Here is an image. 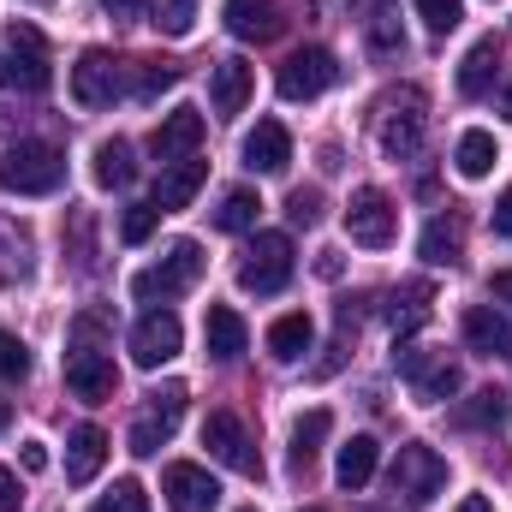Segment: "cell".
Returning <instances> with one entry per match:
<instances>
[{
	"label": "cell",
	"instance_id": "obj_1",
	"mask_svg": "<svg viewBox=\"0 0 512 512\" xmlns=\"http://www.w3.org/2000/svg\"><path fill=\"white\" fill-rule=\"evenodd\" d=\"M0 84L24 90V96H42L54 84V60H48V42L36 24H6V42H0Z\"/></svg>",
	"mask_w": 512,
	"mask_h": 512
},
{
	"label": "cell",
	"instance_id": "obj_2",
	"mask_svg": "<svg viewBox=\"0 0 512 512\" xmlns=\"http://www.w3.org/2000/svg\"><path fill=\"white\" fill-rule=\"evenodd\" d=\"M0 185L12 197H48V191L66 185V155L54 143H36V137L30 143H12L6 161H0Z\"/></svg>",
	"mask_w": 512,
	"mask_h": 512
},
{
	"label": "cell",
	"instance_id": "obj_3",
	"mask_svg": "<svg viewBox=\"0 0 512 512\" xmlns=\"http://www.w3.org/2000/svg\"><path fill=\"white\" fill-rule=\"evenodd\" d=\"M197 274H203V245L197 239H179V245H167V256L155 262V268H143V274H131V298H143V304H167V298H179V292H191L197 286Z\"/></svg>",
	"mask_w": 512,
	"mask_h": 512
},
{
	"label": "cell",
	"instance_id": "obj_4",
	"mask_svg": "<svg viewBox=\"0 0 512 512\" xmlns=\"http://www.w3.org/2000/svg\"><path fill=\"white\" fill-rule=\"evenodd\" d=\"M393 370L411 382V393L423 399V405H441V399H453L459 393V358H447V352H429V346H399L393 352Z\"/></svg>",
	"mask_w": 512,
	"mask_h": 512
},
{
	"label": "cell",
	"instance_id": "obj_5",
	"mask_svg": "<svg viewBox=\"0 0 512 512\" xmlns=\"http://www.w3.org/2000/svg\"><path fill=\"white\" fill-rule=\"evenodd\" d=\"M441 489H447V459L435 447H423V441H405L399 459H393V495L405 507H429Z\"/></svg>",
	"mask_w": 512,
	"mask_h": 512
},
{
	"label": "cell",
	"instance_id": "obj_6",
	"mask_svg": "<svg viewBox=\"0 0 512 512\" xmlns=\"http://www.w3.org/2000/svg\"><path fill=\"white\" fill-rule=\"evenodd\" d=\"M346 233H352V245H370V251H387V245H393L399 209H393V197H387L382 185H358V191H352V203H346Z\"/></svg>",
	"mask_w": 512,
	"mask_h": 512
},
{
	"label": "cell",
	"instance_id": "obj_7",
	"mask_svg": "<svg viewBox=\"0 0 512 512\" xmlns=\"http://www.w3.org/2000/svg\"><path fill=\"white\" fill-rule=\"evenodd\" d=\"M292 280V239L286 233H256L245 262H239V286L256 292V298H268V292H280Z\"/></svg>",
	"mask_w": 512,
	"mask_h": 512
},
{
	"label": "cell",
	"instance_id": "obj_8",
	"mask_svg": "<svg viewBox=\"0 0 512 512\" xmlns=\"http://www.w3.org/2000/svg\"><path fill=\"white\" fill-rule=\"evenodd\" d=\"M334 78H340V66H334L328 48H292V54L280 60V72H274V90H280L286 102H316Z\"/></svg>",
	"mask_w": 512,
	"mask_h": 512
},
{
	"label": "cell",
	"instance_id": "obj_9",
	"mask_svg": "<svg viewBox=\"0 0 512 512\" xmlns=\"http://www.w3.org/2000/svg\"><path fill=\"white\" fill-rule=\"evenodd\" d=\"M120 90H126L120 60H114L108 48H84L78 66H72V102H78V108H114Z\"/></svg>",
	"mask_w": 512,
	"mask_h": 512
},
{
	"label": "cell",
	"instance_id": "obj_10",
	"mask_svg": "<svg viewBox=\"0 0 512 512\" xmlns=\"http://www.w3.org/2000/svg\"><path fill=\"white\" fill-rule=\"evenodd\" d=\"M179 346H185V328H179L173 310H143V316H137V328H131V364H137V370L173 364Z\"/></svg>",
	"mask_w": 512,
	"mask_h": 512
},
{
	"label": "cell",
	"instance_id": "obj_11",
	"mask_svg": "<svg viewBox=\"0 0 512 512\" xmlns=\"http://www.w3.org/2000/svg\"><path fill=\"white\" fill-rule=\"evenodd\" d=\"M203 447H209L227 471L262 477V459H256V447H251V429H245L233 411H209V417H203Z\"/></svg>",
	"mask_w": 512,
	"mask_h": 512
},
{
	"label": "cell",
	"instance_id": "obj_12",
	"mask_svg": "<svg viewBox=\"0 0 512 512\" xmlns=\"http://www.w3.org/2000/svg\"><path fill=\"white\" fill-rule=\"evenodd\" d=\"M423 90H399V96H387V114H382V149L393 161H411L417 149H423Z\"/></svg>",
	"mask_w": 512,
	"mask_h": 512
},
{
	"label": "cell",
	"instance_id": "obj_13",
	"mask_svg": "<svg viewBox=\"0 0 512 512\" xmlns=\"http://www.w3.org/2000/svg\"><path fill=\"white\" fill-rule=\"evenodd\" d=\"M161 495H167L173 512H215L221 507V483H215L203 465H191V459H173V465L161 471Z\"/></svg>",
	"mask_w": 512,
	"mask_h": 512
},
{
	"label": "cell",
	"instance_id": "obj_14",
	"mask_svg": "<svg viewBox=\"0 0 512 512\" xmlns=\"http://www.w3.org/2000/svg\"><path fill=\"white\" fill-rule=\"evenodd\" d=\"M114 358L102 352V346H90V340H78L72 352H66V387L84 399V405H102V399H114Z\"/></svg>",
	"mask_w": 512,
	"mask_h": 512
},
{
	"label": "cell",
	"instance_id": "obj_15",
	"mask_svg": "<svg viewBox=\"0 0 512 512\" xmlns=\"http://www.w3.org/2000/svg\"><path fill=\"white\" fill-rule=\"evenodd\" d=\"M203 114L197 108H173L161 126H155V137H149V149H155V161L161 167H173V161H185V155H197V143H203Z\"/></svg>",
	"mask_w": 512,
	"mask_h": 512
},
{
	"label": "cell",
	"instance_id": "obj_16",
	"mask_svg": "<svg viewBox=\"0 0 512 512\" xmlns=\"http://www.w3.org/2000/svg\"><path fill=\"white\" fill-rule=\"evenodd\" d=\"M221 18H227V30H233L239 42H274V36L286 30L280 0H227Z\"/></svg>",
	"mask_w": 512,
	"mask_h": 512
},
{
	"label": "cell",
	"instance_id": "obj_17",
	"mask_svg": "<svg viewBox=\"0 0 512 512\" xmlns=\"http://www.w3.org/2000/svg\"><path fill=\"white\" fill-rule=\"evenodd\" d=\"M459 328H465V346H471L477 358H512V322L495 304H471Z\"/></svg>",
	"mask_w": 512,
	"mask_h": 512
},
{
	"label": "cell",
	"instance_id": "obj_18",
	"mask_svg": "<svg viewBox=\"0 0 512 512\" xmlns=\"http://www.w3.org/2000/svg\"><path fill=\"white\" fill-rule=\"evenodd\" d=\"M251 84H256L251 60H239V54H233V60H215V72H209V102H215V114H221V120L245 114Z\"/></svg>",
	"mask_w": 512,
	"mask_h": 512
},
{
	"label": "cell",
	"instance_id": "obj_19",
	"mask_svg": "<svg viewBox=\"0 0 512 512\" xmlns=\"http://www.w3.org/2000/svg\"><path fill=\"white\" fill-rule=\"evenodd\" d=\"M203 346H209V358H215V364H233V358L251 346L245 316H239L233 304H209V316H203Z\"/></svg>",
	"mask_w": 512,
	"mask_h": 512
},
{
	"label": "cell",
	"instance_id": "obj_20",
	"mask_svg": "<svg viewBox=\"0 0 512 512\" xmlns=\"http://www.w3.org/2000/svg\"><path fill=\"white\" fill-rule=\"evenodd\" d=\"M203 179H209V161H197V155H185V161L161 167V179H155V209H161V215L185 209V203L203 191Z\"/></svg>",
	"mask_w": 512,
	"mask_h": 512
},
{
	"label": "cell",
	"instance_id": "obj_21",
	"mask_svg": "<svg viewBox=\"0 0 512 512\" xmlns=\"http://www.w3.org/2000/svg\"><path fill=\"white\" fill-rule=\"evenodd\" d=\"M310 346H316V322H310L304 310H286V316L268 322V358H274V364H298Z\"/></svg>",
	"mask_w": 512,
	"mask_h": 512
},
{
	"label": "cell",
	"instance_id": "obj_22",
	"mask_svg": "<svg viewBox=\"0 0 512 512\" xmlns=\"http://www.w3.org/2000/svg\"><path fill=\"white\" fill-rule=\"evenodd\" d=\"M286 161H292V137L280 120H256V131L245 137V167L251 173H286Z\"/></svg>",
	"mask_w": 512,
	"mask_h": 512
},
{
	"label": "cell",
	"instance_id": "obj_23",
	"mask_svg": "<svg viewBox=\"0 0 512 512\" xmlns=\"http://www.w3.org/2000/svg\"><path fill=\"white\" fill-rule=\"evenodd\" d=\"M102 465H108V435L96 423H78L66 441V483H90Z\"/></svg>",
	"mask_w": 512,
	"mask_h": 512
},
{
	"label": "cell",
	"instance_id": "obj_24",
	"mask_svg": "<svg viewBox=\"0 0 512 512\" xmlns=\"http://www.w3.org/2000/svg\"><path fill=\"white\" fill-rule=\"evenodd\" d=\"M376 465H382V441H376V435H352V441L340 447V459H334V477H340L346 495H358V489L376 477Z\"/></svg>",
	"mask_w": 512,
	"mask_h": 512
},
{
	"label": "cell",
	"instance_id": "obj_25",
	"mask_svg": "<svg viewBox=\"0 0 512 512\" xmlns=\"http://www.w3.org/2000/svg\"><path fill=\"white\" fill-rule=\"evenodd\" d=\"M328 429H334V411H304L298 423H292V477H310V465H316V453H322V441H328Z\"/></svg>",
	"mask_w": 512,
	"mask_h": 512
},
{
	"label": "cell",
	"instance_id": "obj_26",
	"mask_svg": "<svg viewBox=\"0 0 512 512\" xmlns=\"http://www.w3.org/2000/svg\"><path fill=\"white\" fill-rule=\"evenodd\" d=\"M495 72H501V42H495V36L471 42V54L459 60V96H489Z\"/></svg>",
	"mask_w": 512,
	"mask_h": 512
},
{
	"label": "cell",
	"instance_id": "obj_27",
	"mask_svg": "<svg viewBox=\"0 0 512 512\" xmlns=\"http://www.w3.org/2000/svg\"><path fill=\"white\" fill-rule=\"evenodd\" d=\"M459 251H465V227H459V215L429 221V227H423V239H417V256H423V262H435V268L459 262Z\"/></svg>",
	"mask_w": 512,
	"mask_h": 512
},
{
	"label": "cell",
	"instance_id": "obj_28",
	"mask_svg": "<svg viewBox=\"0 0 512 512\" xmlns=\"http://www.w3.org/2000/svg\"><path fill=\"white\" fill-rule=\"evenodd\" d=\"M131 179H137V161H131V143H126V137L96 143V185H102V191H126Z\"/></svg>",
	"mask_w": 512,
	"mask_h": 512
},
{
	"label": "cell",
	"instance_id": "obj_29",
	"mask_svg": "<svg viewBox=\"0 0 512 512\" xmlns=\"http://www.w3.org/2000/svg\"><path fill=\"white\" fill-rule=\"evenodd\" d=\"M465 429H501L512 417V399L501 387H483V393H471V399H459V411H453Z\"/></svg>",
	"mask_w": 512,
	"mask_h": 512
},
{
	"label": "cell",
	"instance_id": "obj_30",
	"mask_svg": "<svg viewBox=\"0 0 512 512\" xmlns=\"http://www.w3.org/2000/svg\"><path fill=\"white\" fill-rule=\"evenodd\" d=\"M495 161H501V149H495V137H489V131H465V137H459V149H453V167H459L465 179H489V173H495Z\"/></svg>",
	"mask_w": 512,
	"mask_h": 512
},
{
	"label": "cell",
	"instance_id": "obj_31",
	"mask_svg": "<svg viewBox=\"0 0 512 512\" xmlns=\"http://www.w3.org/2000/svg\"><path fill=\"white\" fill-rule=\"evenodd\" d=\"M179 78H185L179 60H137V84H131V96H137V102H155V96L173 90Z\"/></svg>",
	"mask_w": 512,
	"mask_h": 512
},
{
	"label": "cell",
	"instance_id": "obj_32",
	"mask_svg": "<svg viewBox=\"0 0 512 512\" xmlns=\"http://www.w3.org/2000/svg\"><path fill=\"white\" fill-rule=\"evenodd\" d=\"M256 215H262V197H256V191H227L221 209H215V227H221V233H251Z\"/></svg>",
	"mask_w": 512,
	"mask_h": 512
},
{
	"label": "cell",
	"instance_id": "obj_33",
	"mask_svg": "<svg viewBox=\"0 0 512 512\" xmlns=\"http://www.w3.org/2000/svg\"><path fill=\"white\" fill-rule=\"evenodd\" d=\"M423 322H429V286L417 280V286L393 292V334H411V328H423Z\"/></svg>",
	"mask_w": 512,
	"mask_h": 512
},
{
	"label": "cell",
	"instance_id": "obj_34",
	"mask_svg": "<svg viewBox=\"0 0 512 512\" xmlns=\"http://www.w3.org/2000/svg\"><path fill=\"white\" fill-rule=\"evenodd\" d=\"M411 6H417V18H423L435 36L459 30V18H465V0H411Z\"/></svg>",
	"mask_w": 512,
	"mask_h": 512
},
{
	"label": "cell",
	"instance_id": "obj_35",
	"mask_svg": "<svg viewBox=\"0 0 512 512\" xmlns=\"http://www.w3.org/2000/svg\"><path fill=\"white\" fill-rule=\"evenodd\" d=\"M155 227H161V209H155V203H131L126 215H120V239H126V245H143Z\"/></svg>",
	"mask_w": 512,
	"mask_h": 512
},
{
	"label": "cell",
	"instance_id": "obj_36",
	"mask_svg": "<svg viewBox=\"0 0 512 512\" xmlns=\"http://www.w3.org/2000/svg\"><path fill=\"white\" fill-rule=\"evenodd\" d=\"M167 435H173V429L149 411V417H137V423H131V453H137V459H149V453H161V441H167Z\"/></svg>",
	"mask_w": 512,
	"mask_h": 512
},
{
	"label": "cell",
	"instance_id": "obj_37",
	"mask_svg": "<svg viewBox=\"0 0 512 512\" xmlns=\"http://www.w3.org/2000/svg\"><path fill=\"white\" fill-rule=\"evenodd\" d=\"M0 376L6 382H24L30 376V346L18 334H6V328H0Z\"/></svg>",
	"mask_w": 512,
	"mask_h": 512
},
{
	"label": "cell",
	"instance_id": "obj_38",
	"mask_svg": "<svg viewBox=\"0 0 512 512\" xmlns=\"http://www.w3.org/2000/svg\"><path fill=\"white\" fill-rule=\"evenodd\" d=\"M155 24H161L167 36H191V24H197V0H161V6H155Z\"/></svg>",
	"mask_w": 512,
	"mask_h": 512
},
{
	"label": "cell",
	"instance_id": "obj_39",
	"mask_svg": "<svg viewBox=\"0 0 512 512\" xmlns=\"http://www.w3.org/2000/svg\"><path fill=\"white\" fill-rule=\"evenodd\" d=\"M96 512H149V495H143V483L120 477V483L102 495V507H96Z\"/></svg>",
	"mask_w": 512,
	"mask_h": 512
},
{
	"label": "cell",
	"instance_id": "obj_40",
	"mask_svg": "<svg viewBox=\"0 0 512 512\" xmlns=\"http://www.w3.org/2000/svg\"><path fill=\"white\" fill-rule=\"evenodd\" d=\"M286 215H292V227H316V221H322V191H316V185H298V191L286 197Z\"/></svg>",
	"mask_w": 512,
	"mask_h": 512
},
{
	"label": "cell",
	"instance_id": "obj_41",
	"mask_svg": "<svg viewBox=\"0 0 512 512\" xmlns=\"http://www.w3.org/2000/svg\"><path fill=\"white\" fill-rule=\"evenodd\" d=\"M149 399H155L149 411H155V417H161L167 429H179V417H185V399H191V393H185V387H179V382H167V387H161V393H149Z\"/></svg>",
	"mask_w": 512,
	"mask_h": 512
},
{
	"label": "cell",
	"instance_id": "obj_42",
	"mask_svg": "<svg viewBox=\"0 0 512 512\" xmlns=\"http://www.w3.org/2000/svg\"><path fill=\"white\" fill-rule=\"evenodd\" d=\"M18 501H24V489H18V471H6V465H0V512H18Z\"/></svg>",
	"mask_w": 512,
	"mask_h": 512
},
{
	"label": "cell",
	"instance_id": "obj_43",
	"mask_svg": "<svg viewBox=\"0 0 512 512\" xmlns=\"http://www.w3.org/2000/svg\"><path fill=\"white\" fill-rule=\"evenodd\" d=\"M18 459H24V471H48V447H42V441H24Z\"/></svg>",
	"mask_w": 512,
	"mask_h": 512
},
{
	"label": "cell",
	"instance_id": "obj_44",
	"mask_svg": "<svg viewBox=\"0 0 512 512\" xmlns=\"http://www.w3.org/2000/svg\"><path fill=\"white\" fill-rule=\"evenodd\" d=\"M489 298H495V304H512V268H495V274H489Z\"/></svg>",
	"mask_w": 512,
	"mask_h": 512
},
{
	"label": "cell",
	"instance_id": "obj_45",
	"mask_svg": "<svg viewBox=\"0 0 512 512\" xmlns=\"http://www.w3.org/2000/svg\"><path fill=\"white\" fill-rule=\"evenodd\" d=\"M495 239H512V191H501L495 203Z\"/></svg>",
	"mask_w": 512,
	"mask_h": 512
},
{
	"label": "cell",
	"instance_id": "obj_46",
	"mask_svg": "<svg viewBox=\"0 0 512 512\" xmlns=\"http://www.w3.org/2000/svg\"><path fill=\"white\" fill-rule=\"evenodd\" d=\"M340 268H346V262H340V251H322V256H316V274H322V280H340Z\"/></svg>",
	"mask_w": 512,
	"mask_h": 512
},
{
	"label": "cell",
	"instance_id": "obj_47",
	"mask_svg": "<svg viewBox=\"0 0 512 512\" xmlns=\"http://www.w3.org/2000/svg\"><path fill=\"white\" fill-rule=\"evenodd\" d=\"M108 6V18H137L143 12V0H102Z\"/></svg>",
	"mask_w": 512,
	"mask_h": 512
},
{
	"label": "cell",
	"instance_id": "obj_48",
	"mask_svg": "<svg viewBox=\"0 0 512 512\" xmlns=\"http://www.w3.org/2000/svg\"><path fill=\"white\" fill-rule=\"evenodd\" d=\"M453 512H495V501H489V495H465Z\"/></svg>",
	"mask_w": 512,
	"mask_h": 512
},
{
	"label": "cell",
	"instance_id": "obj_49",
	"mask_svg": "<svg viewBox=\"0 0 512 512\" xmlns=\"http://www.w3.org/2000/svg\"><path fill=\"white\" fill-rule=\"evenodd\" d=\"M501 114H507V120H512V84H507V96H501Z\"/></svg>",
	"mask_w": 512,
	"mask_h": 512
},
{
	"label": "cell",
	"instance_id": "obj_50",
	"mask_svg": "<svg viewBox=\"0 0 512 512\" xmlns=\"http://www.w3.org/2000/svg\"><path fill=\"white\" fill-rule=\"evenodd\" d=\"M6 423H12V405H6V399H0V429H6Z\"/></svg>",
	"mask_w": 512,
	"mask_h": 512
},
{
	"label": "cell",
	"instance_id": "obj_51",
	"mask_svg": "<svg viewBox=\"0 0 512 512\" xmlns=\"http://www.w3.org/2000/svg\"><path fill=\"white\" fill-rule=\"evenodd\" d=\"M304 512H322V507H304Z\"/></svg>",
	"mask_w": 512,
	"mask_h": 512
},
{
	"label": "cell",
	"instance_id": "obj_52",
	"mask_svg": "<svg viewBox=\"0 0 512 512\" xmlns=\"http://www.w3.org/2000/svg\"><path fill=\"white\" fill-rule=\"evenodd\" d=\"M245 512H256V507H245Z\"/></svg>",
	"mask_w": 512,
	"mask_h": 512
}]
</instances>
